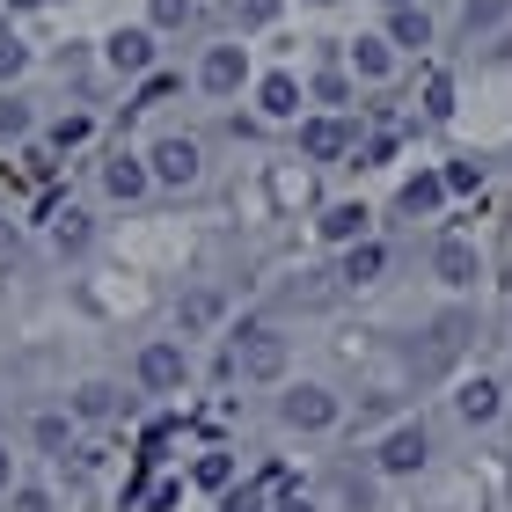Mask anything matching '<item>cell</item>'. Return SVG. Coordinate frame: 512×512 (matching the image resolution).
<instances>
[{
    "label": "cell",
    "instance_id": "6",
    "mask_svg": "<svg viewBox=\"0 0 512 512\" xmlns=\"http://www.w3.org/2000/svg\"><path fill=\"white\" fill-rule=\"evenodd\" d=\"M432 278H439V286H454V293H469L483 278V249L469 235H439L432 242Z\"/></svg>",
    "mask_w": 512,
    "mask_h": 512
},
{
    "label": "cell",
    "instance_id": "13",
    "mask_svg": "<svg viewBox=\"0 0 512 512\" xmlns=\"http://www.w3.org/2000/svg\"><path fill=\"white\" fill-rule=\"evenodd\" d=\"M30 447H37L44 461L81 454V425H74V410H37V417H30Z\"/></svg>",
    "mask_w": 512,
    "mask_h": 512
},
{
    "label": "cell",
    "instance_id": "19",
    "mask_svg": "<svg viewBox=\"0 0 512 512\" xmlns=\"http://www.w3.org/2000/svg\"><path fill=\"white\" fill-rule=\"evenodd\" d=\"M337 278H344V286H381V278H388V242H359V249H344L337 256Z\"/></svg>",
    "mask_w": 512,
    "mask_h": 512
},
{
    "label": "cell",
    "instance_id": "10",
    "mask_svg": "<svg viewBox=\"0 0 512 512\" xmlns=\"http://www.w3.org/2000/svg\"><path fill=\"white\" fill-rule=\"evenodd\" d=\"M242 81H249V52L242 44H213V52L198 59V88L205 96H242Z\"/></svg>",
    "mask_w": 512,
    "mask_h": 512
},
{
    "label": "cell",
    "instance_id": "40",
    "mask_svg": "<svg viewBox=\"0 0 512 512\" xmlns=\"http://www.w3.org/2000/svg\"><path fill=\"white\" fill-rule=\"evenodd\" d=\"M0 249H15V220H8V227H0Z\"/></svg>",
    "mask_w": 512,
    "mask_h": 512
},
{
    "label": "cell",
    "instance_id": "21",
    "mask_svg": "<svg viewBox=\"0 0 512 512\" xmlns=\"http://www.w3.org/2000/svg\"><path fill=\"white\" fill-rule=\"evenodd\" d=\"M88 242H96V220H88L81 205H59V213H52V249L59 256H81Z\"/></svg>",
    "mask_w": 512,
    "mask_h": 512
},
{
    "label": "cell",
    "instance_id": "37",
    "mask_svg": "<svg viewBox=\"0 0 512 512\" xmlns=\"http://www.w3.org/2000/svg\"><path fill=\"white\" fill-rule=\"evenodd\" d=\"M344 96H352V81H344V74H315V103H344Z\"/></svg>",
    "mask_w": 512,
    "mask_h": 512
},
{
    "label": "cell",
    "instance_id": "4",
    "mask_svg": "<svg viewBox=\"0 0 512 512\" xmlns=\"http://www.w3.org/2000/svg\"><path fill=\"white\" fill-rule=\"evenodd\" d=\"M132 374L147 395H183V381H191V344L183 337H147L132 359Z\"/></svg>",
    "mask_w": 512,
    "mask_h": 512
},
{
    "label": "cell",
    "instance_id": "34",
    "mask_svg": "<svg viewBox=\"0 0 512 512\" xmlns=\"http://www.w3.org/2000/svg\"><path fill=\"white\" fill-rule=\"evenodd\" d=\"M88 132H96L88 118H59V125H52V147H59V154H66V147H88Z\"/></svg>",
    "mask_w": 512,
    "mask_h": 512
},
{
    "label": "cell",
    "instance_id": "22",
    "mask_svg": "<svg viewBox=\"0 0 512 512\" xmlns=\"http://www.w3.org/2000/svg\"><path fill=\"white\" fill-rule=\"evenodd\" d=\"M388 44H395V52H425V44H432V15L425 8H395L388 15Z\"/></svg>",
    "mask_w": 512,
    "mask_h": 512
},
{
    "label": "cell",
    "instance_id": "18",
    "mask_svg": "<svg viewBox=\"0 0 512 512\" xmlns=\"http://www.w3.org/2000/svg\"><path fill=\"white\" fill-rule=\"evenodd\" d=\"M344 147H352V125L344 118H330V110H322V118H300V154L308 161H337Z\"/></svg>",
    "mask_w": 512,
    "mask_h": 512
},
{
    "label": "cell",
    "instance_id": "33",
    "mask_svg": "<svg viewBox=\"0 0 512 512\" xmlns=\"http://www.w3.org/2000/svg\"><path fill=\"white\" fill-rule=\"evenodd\" d=\"M344 498H352L359 512H374V505H381V491H374V476H359V469H344Z\"/></svg>",
    "mask_w": 512,
    "mask_h": 512
},
{
    "label": "cell",
    "instance_id": "12",
    "mask_svg": "<svg viewBox=\"0 0 512 512\" xmlns=\"http://www.w3.org/2000/svg\"><path fill=\"white\" fill-rule=\"evenodd\" d=\"M66 410H74V425H118L125 417V388L118 381H81L66 395Z\"/></svg>",
    "mask_w": 512,
    "mask_h": 512
},
{
    "label": "cell",
    "instance_id": "1",
    "mask_svg": "<svg viewBox=\"0 0 512 512\" xmlns=\"http://www.w3.org/2000/svg\"><path fill=\"white\" fill-rule=\"evenodd\" d=\"M286 366H293V337L271 330V322H249L235 337V352H227V374L235 381H286Z\"/></svg>",
    "mask_w": 512,
    "mask_h": 512
},
{
    "label": "cell",
    "instance_id": "3",
    "mask_svg": "<svg viewBox=\"0 0 512 512\" xmlns=\"http://www.w3.org/2000/svg\"><path fill=\"white\" fill-rule=\"evenodd\" d=\"M278 425H286V432H337V425H344L337 388H322V381H286V395H278Z\"/></svg>",
    "mask_w": 512,
    "mask_h": 512
},
{
    "label": "cell",
    "instance_id": "20",
    "mask_svg": "<svg viewBox=\"0 0 512 512\" xmlns=\"http://www.w3.org/2000/svg\"><path fill=\"white\" fill-rule=\"evenodd\" d=\"M256 110L278 118V125L300 118V81H293V74H264V81H256Z\"/></svg>",
    "mask_w": 512,
    "mask_h": 512
},
{
    "label": "cell",
    "instance_id": "15",
    "mask_svg": "<svg viewBox=\"0 0 512 512\" xmlns=\"http://www.w3.org/2000/svg\"><path fill=\"white\" fill-rule=\"evenodd\" d=\"M103 191L118 198V205L147 198V191H154V169H147V154H110V161H103Z\"/></svg>",
    "mask_w": 512,
    "mask_h": 512
},
{
    "label": "cell",
    "instance_id": "29",
    "mask_svg": "<svg viewBox=\"0 0 512 512\" xmlns=\"http://www.w3.org/2000/svg\"><path fill=\"white\" fill-rule=\"evenodd\" d=\"M425 118H454V81L447 74H425Z\"/></svg>",
    "mask_w": 512,
    "mask_h": 512
},
{
    "label": "cell",
    "instance_id": "31",
    "mask_svg": "<svg viewBox=\"0 0 512 512\" xmlns=\"http://www.w3.org/2000/svg\"><path fill=\"white\" fill-rule=\"evenodd\" d=\"M147 22L154 30H183V22H191V0H147Z\"/></svg>",
    "mask_w": 512,
    "mask_h": 512
},
{
    "label": "cell",
    "instance_id": "16",
    "mask_svg": "<svg viewBox=\"0 0 512 512\" xmlns=\"http://www.w3.org/2000/svg\"><path fill=\"white\" fill-rule=\"evenodd\" d=\"M447 198H454V191H447V176H439V169H417V176L403 183V191H395V213H410V220H432Z\"/></svg>",
    "mask_w": 512,
    "mask_h": 512
},
{
    "label": "cell",
    "instance_id": "8",
    "mask_svg": "<svg viewBox=\"0 0 512 512\" xmlns=\"http://www.w3.org/2000/svg\"><path fill=\"white\" fill-rule=\"evenodd\" d=\"M315 235L330 242L337 256L344 249H359V242H374V213H366L359 198H337V205H322V220H315Z\"/></svg>",
    "mask_w": 512,
    "mask_h": 512
},
{
    "label": "cell",
    "instance_id": "35",
    "mask_svg": "<svg viewBox=\"0 0 512 512\" xmlns=\"http://www.w3.org/2000/svg\"><path fill=\"white\" fill-rule=\"evenodd\" d=\"M169 96H176V74H147V88H139L132 110H154V103H169Z\"/></svg>",
    "mask_w": 512,
    "mask_h": 512
},
{
    "label": "cell",
    "instance_id": "26",
    "mask_svg": "<svg viewBox=\"0 0 512 512\" xmlns=\"http://www.w3.org/2000/svg\"><path fill=\"white\" fill-rule=\"evenodd\" d=\"M30 103H22V96H0V139H30Z\"/></svg>",
    "mask_w": 512,
    "mask_h": 512
},
{
    "label": "cell",
    "instance_id": "30",
    "mask_svg": "<svg viewBox=\"0 0 512 512\" xmlns=\"http://www.w3.org/2000/svg\"><path fill=\"white\" fill-rule=\"evenodd\" d=\"M8 512H59V505H52L44 483H15V491H8Z\"/></svg>",
    "mask_w": 512,
    "mask_h": 512
},
{
    "label": "cell",
    "instance_id": "42",
    "mask_svg": "<svg viewBox=\"0 0 512 512\" xmlns=\"http://www.w3.org/2000/svg\"><path fill=\"white\" fill-rule=\"evenodd\" d=\"M308 8H337V0H308Z\"/></svg>",
    "mask_w": 512,
    "mask_h": 512
},
{
    "label": "cell",
    "instance_id": "41",
    "mask_svg": "<svg viewBox=\"0 0 512 512\" xmlns=\"http://www.w3.org/2000/svg\"><path fill=\"white\" fill-rule=\"evenodd\" d=\"M381 8H388V15H395V8H417V0H381Z\"/></svg>",
    "mask_w": 512,
    "mask_h": 512
},
{
    "label": "cell",
    "instance_id": "27",
    "mask_svg": "<svg viewBox=\"0 0 512 512\" xmlns=\"http://www.w3.org/2000/svg\"><path fill=\"white\" fill-rule=\"evenodd\" d=\"M278 8H286V0H235V22H242V30H271Z\"/></svg>",
    "mask_w": 512,
    "mask_h": 512
},
{
    "label": "cell",
    "instance_id": "17",
    "mask_svg": "<svg viewBox=\"0 0 512 512\" xmlns=\"http://www.w3.org/2000/svg\"><path fill=\"white\" fill-rule=\"evenodd\" d=\"M286 469H264V476H249V483H235V491L220 498V512H278L271 498H286Z\"/></svg>",
    "mask_w": 512,
    "mask_h": 512
},
{
    "label": "cell",
    "instance_id": "38",
    "mask_svg": "<svg viewBox=\"0 0 512 512\" xmlns=\"http://www.w3.org/2000/svg\"><path fill=\"white\" fill-rule=\"evenodd\" d=\"M15 491V454H8V439H0V498Z\"/></svg>",
    "mask_w": 512,
    "mask_h": 512
},
{
    "label": "cell",
    "instance_id": "2",
    "mask_svg": "<svg viewBox=\"0 0 512 512\" xmlns=\"http://www.w3.org/2000/svg\"><path fill=\"white\" fill-rule=\"evenodd\" d=\"M425 461H432V425L425 417H403V425H388L374 439V476H425Z\"/></svg>",
    "mask_w": 512,
    "mask_h": 512
},
{
    "label": "cell",
    "instance_id": "7",
    "mask_svg": "<svg viewBox=\"0 0 512 512\" xmlns=\"http://www.w3.org/2000/svg\"><path fill=\"white\" fill-rule=\"evenodd\" d=\"M469 330H476V322L469 315H439L432 322V344H425V352H410V366H417V381H432V374H447V366H454V352H461V344H469Z\"/></svg>",
    "mask_w": 512,
    "mask_h": 512
},
{
    "label": "cell",
    "instance_id": "28",
    "mask_svg": "<svg viewBox=\"0 0 512 512\" xmlns=\"http://www.w3.org/2000/svg\"><path fill=\"white\" fill-rule=\"evenodd\" d=\"M439 176H447V191H454V198H476V191H483V169H476V161H447Z\"/></svg>",
    "mask_w": 512,
    "mask_h": 512
},
{
    "label": "cell",
    "instance_id": "25",
    "mask_svg": "<svg viewBox=\"0 0 512 512\" xmlns=\"http://www.w3.org/2000/svg\"><path fill=\"white\" fill-rule=\"evenodd\" d=\"M505 15H512V0H469V8H461V22H469V37H476V30H498Z\"/></svg>",
    "mask_w": 512,
    "mask_h": 512
},
{
    "label": "cell",
    "instance_id": "36",
    "mask_svg": "<svg viewBox=\"0 0 512 512\" xmlns=\"http://www.w3.org/2000/svg\"><path fill=\"white\" fill-rule=\"evenodd\" d=\"M381 161H395V132H374V139L359 147V169H381Z\"/></svg>",
    "mask_w": 512,
    "mask_h": 512
},
{
    "label": "cell",
    "instance_id": "32",
    "mask_svg": "<svg viewBox=\"0 0 512 512\" xmlns=\"http://www.w3.org/2000/svg\"><path fill=\"white\" fill-rule=\"evenodd\" d=\"M22 66H30V44H22L15 30H0V81H15Z\"/></svg>",
    "mask_w": 512,
    "mask_h": 512
},
{
    "label": "cell",
    "instance_id": "43",
    "mask_svg": "<svg viewBox=\"0 0 512 512\" xmlns=\"http://www.w3.org/2000/svg\"><path fill=\"white\" fill-rule=\"evenodd\" d=\"M30 8H37V0H30Z\"/></svg>",
    "mask_w": 512,
    "mask_h": 512
},
{
    "label": "cell",
    "instance_id": "24",
    "mask_svg": "<svg viewBox=\"0 0 512 512\" xmlns=\"http://www.w3.org/2000/svg\"><path fill=\"white\" fill-rule=\"evenodd\" d=\"M352 74H359V81H388V74H395V44H388V37H359V44H352Z\"/></svg>",
    "mask_w": 512,
    "mask_h": 512
},
{
    "label": "cell",
    "instance_id": "23",
    "mask_svg": "<svg viewBox=\"0 0 512 512\" xmlns=\"http://www.w3.org/2000/svg\"><path fill=\"white\" fill-rule=\"evenodd\" d=\"M191 483H198V491H213V498H227L242 483V469H235V454H198L191 461Z\"/></svg>",
    "mask_w": 512,
    "mask_h": 512
},
{
    "label": "cell",
    "instance_id": "11",
    "mask_svg": "<svg viewBox=\"0 0 512 512\" xmlns=\"http://www.w3.org/2000/svg\"><path fill=\"white\" fill-rule=\"evenodd\" d=\"M103 66H110V74H125V81L154 74V30H110L103 37Z\"/></svg>",
    "mask_w": 512,
    "mask_h": 512
},
{
    "label": "cell",
    "instance_id": "5",
    "mask_svg": "<svg viewBox=\"0 0 512 512\" xmlns=\"http://www.w3.org/2000/svg\"><path fill=\"white\" fill-rule=\"evenodd\" d=\"M147 169H154L161 191H198V183H205V147L183 139V132H161L147 147Z\"/></svg>",
    "mask_w": 512,
    "mask_h": 512
},
{
    "label": "cell",
    "instance_id": "39",
    "mask_svg": "<svg viewBox=\"0 0 512 512\" xmlns=\"http://www.w3.org/2000/svg\"><path fill=\"white\" fill-rule=\"evenodd\" d=\"M278 512H315L308 498H278Z\"/></svg>",
    "mask_w": 512,
    "mask_h": 512
},
{
    "label": "cell",
    "instance_id": "14",
    "mask_svg": "<svg viewBox=\"0 0 512 512\" xmlns=\"http://www.w3.org/2000/svg\"><path fill=\"white\" fill-rule=\"evenodd\" d=\"M220 322H227V293L220 286H191L176 300V330L183 337H205V330H220Z\"/></svg>",
    "mask_w": 512,
    "mask_h": 512
},
{
    "label": "cell",
    "instance_id": "9",
    "mask_svg": "<svg viewBox=\"0 0 512 512\" xmlns=\"http://www.w3.org/2000/svg\"><path fill=\"white\" fill-rule=\"evenodd\" d=\"M454 417H461L469 432L498 425V417H505V388H498L491 374H469V381H454Z\"/></svg>",
    "mask_w": 512,
    "mask_h": 512
}]
</instances>
